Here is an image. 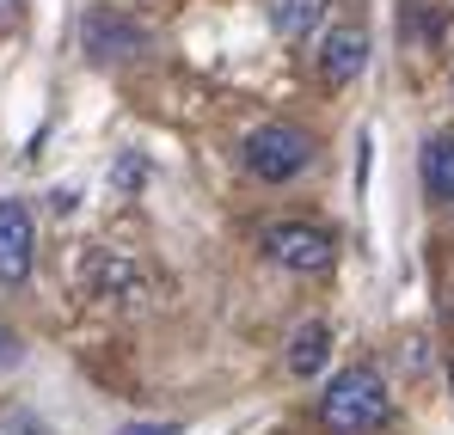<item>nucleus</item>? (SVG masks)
<instances>
[{
    "label": "nucleus",
    "mask_w": 454,
    "mask_h": 435,
    "mask_svg": "<svg viewBox=\"0 0 454 435\" xmlns=\"http://www.w3.org/2000/svg\"><path fill=\"white\" fill-rule=\"evenodd\" d=\"M393 423V386L380 380V368L356 362L338 368L319 392V430L325 435H375Z\"/></svg>",
    "instance_id": "1"
},
{
    "label": "nucleus",
    "mask_w": 454,
    "mask_h": 435,
    "mask_svg": "<svg viewBox=\"0 0 454 435\" xmlns=\"http://www.w3.org/2000/svg\"><path fill=\"white\" fill-rule=\"evenodd\" d=\"M239 159L258 184H289L313 166V136L295 129V123H258L246 142H239Z\"/></svg>",
    "instance_id": "2"
},
{
    "label": "nucleus",
    "mask_w": 454,
    "mask_h": 435,
    "mask_svg": "<svg viewBox=\"0 0 454 435\" xmlns=\"http://www.w3.org/2000/svg\"><path fill=\"white\" fill-rule=\"evenodd\" d=\"M80 289L105 307H142L148 300V270L136 252H117V245H86L80 252Z\"/></svg>",
    "instance_id": "3"
},
{
    "label": "nucleus",
    "mask_w": 454,
    "mask_h": 435,
    "mask_svg": "<svg viewBox=\"0 0 454 435\" xmlns=\"http://www.w3.org/2000/svg\"><path fill=\"white\" fill-rule=\"evenodd\" d=\"M258 252H264L270 264L295 270V276H325V270L338 264V239H332L325 227H307V221H270V227L258 233Z\"/></svg>",
    "instance_id": "4"
},
{
    "label": "nucleus",
    "mask_w": 454,
    "mask_h": 435,
    "mask_svg": "<svg viewBox=\"0 0 454 435\" xmlns=\"http://www.w3.org/2000/svg\"><path fill=\"white\" fill-rule=\"evenodd\" d=\"M148 25H136L129 12H117V6H92L86 19H80V50L98 62V68H117V62H142L148 56Z\"/></svg>",
    "instance_id": "5"
},
{
    "label": "nucleus",
    "mask_w": 454,
    "mask_h": 435,
    "mask_svg": "<svg viewBox=\"0 0 454 435\" xmlns=\"http://www.w3.org/2000/svg\"><path fill=\"white\" fill-rule=\"evenodd\" d=\"M31 264H37V221L19 197H0V283L25 289Z\"/></svg>",
    "instance_id": "6"
},
{
    "label": "nucleus",
    "mask_w": 454,
    "mask_h": 435,
    "mask_svg": "<svg viewBox=\"0 0 454 435\" xmlns=\"http://www.w3.org/2000/svg\"><path fill=\"white\" fill-rule=\"evenodd\" d=\"M363 68H369V31L363 25H332L325 43H319V80L325 86H350Z\"/></svg>",
    "instance_id": "7"
},
{
    "label": "nucleus",
    "mask_w": 454,
    "mask_h": 435,
    "mask_svg": "<svg viewBox=\"0 0 454 435\" xmlns=\"http://www.w3.org/2000/svg\"><path fill=\"white\" fill-rule=\"evenodd\" d=\"M325 362H332V325H325V319H307V325H295V331H289V374L313 380Z\"/></svg>",
    "instance_id": "8"
},
{
    "label": "nucleus",
    "mask_w": 454,
    "mask_h": 435,
    "mask_svg": "<svg viewBox=\"0 0 454 435\" xmlns=\"http://www.w3.org/2000/svg\"><path fill=\"white\" fill-rule=\"evenodd\" d=\"M325 6H332V0H270V31L289 37V43H301L307 31L325 25Z\"/></svg>",
    "instance_id": "9"
},
{
    "label": "nucleus",
    "mask_w": 454,
    "mask_h": 435,
    "mask_svg": "<svg viewBox=\"0 0 454 435\" xmlns=\"http://www.w3.org/2000/svg\"><path fill=\"white\" fill-rule=\"evenodd\" d=\"M424 190L436 203H454V136H430L424 142Z\"/></svg>",
    "instance_id": "10"
},
{
    "label": "nucleus",
    "mask_w": 454,
    "mask_h": 435,
    "mask_svg": "<svg viewBox=\"0 0 454 435\" xmlns=\"http://www.w3.org/2000/svg\"><path fill=\"white\" fill-rule=\"evenodd\" d=\"M0 435H56V430H50V423H43L31 405L6 399V405H0Z\"/></svg>",
    "instance_id": "11"
},
{
    "label": "nucleus",
    "mask_w": 454,
    "mask_h": 435,
    "mask_svg": "<svg viewBox=\"0 0 454 435\" xmlns=\"http://www.w3.org/2000/svg\"><path fill=\"white\" fill-rule=\"evenodd\" d=\"M142 178H148V159H142V153H123V159H117V172H111V184H117V190H142Z\"/></svg>",
    "instance_id": "12"
},
{
    "label": "nucleus",
    "mask_w": 454,
    "mask_h": 435,
    "mask_svg": "<svg viewBox=\"0 0 454 435\" xmlns=\"http://www.w3.org/2000/svg\"><path fill=\"white\" fill-rule=\"evenodd\" d=\"M19 356H25V344H19V338L0 325V368H19Z\"/></svg>",
    "instance_id": "13"
},
{
    "label": "nucleus",
    "mask_w": 454,
    "mask_h": 435,
    "mask_svg": "<svg viewBox=\"0 0 454 435\" xmlns=\"http://www.w3.org/2000/svg\"><path fill=\"white\" fill-rule=\"evenodd\" d=\"M123 435H178L172 423H142V430H123Z\"/></svg>",
    "instance_id": "14"
},
{
    "label": "nucleus",
    "mask_w": 454,
    "mask_h": 435,
    "mask_svg": "<svg viewBox=\"0 0 454 435\" xmlns=\"http://www.w3.org/2000/svg\"><path fill=\"white\" fill-rule=\"evenodd\" d=\"M19 19V0H0V25H12Z\"/></svg>",
    "instance_id": "15"
}]
</instances>
